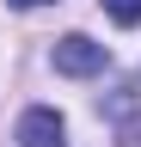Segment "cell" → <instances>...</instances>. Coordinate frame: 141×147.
Returning a JSON list of instances; mask_svg holds the SVG:
<instances>
[{"instance_id":"cell-1","label":"cell","mask_w":141,"mask_h":147,"mask_svg":"<svg viewBox=\"0 0 141 147\" xmlns=\"http://www.w3.org/2000/svg\"><path fill=\"white\" fill-rule=\"evenodd\" d=\"M111 67V49L92 43L86 31H67L61 43H55V74H67V80H92V74Z\"/></svg>"},{"instance_id":"cell-2","label":"cell","mask_w":141,"mask_h":147,"mask_svg":"<svg viewBox=\"0 0 141 147\" xmlns=\"http://www.w3.org/2000/svg\"><path fill=\"white\" fill-rule=\"evenodd\" d=\"M19 147H67V123H61V110L31 104L25 117H19Z\"/></svg>"},{"instance_id":"cell-3","label":"cell","mask_w":141,"mask_h":147,"mask_svg":"<svg viewBox=\"0 0 141 147\" xmlns=\"http://www.w3.org/2000/svg\"><path fill=\"white\" fill-rule=\"evenodd\" d=\"M104 12L117 25H141V0H104Z\"/></svg>"},{"instance_id":"cell-4","label":"cell","mask_w":141,"mask_h":147,"mask_svg":"<svg viewBox=\"0 0 141 147\" xmlns=\"http://www.w3.org/2000/svg\"><path fill=\"white\" fill-rule=\"evenodd\" d=\"M6 6H25V12H31V6H49V0H6Z\"/></svg>"}]
</instances>
